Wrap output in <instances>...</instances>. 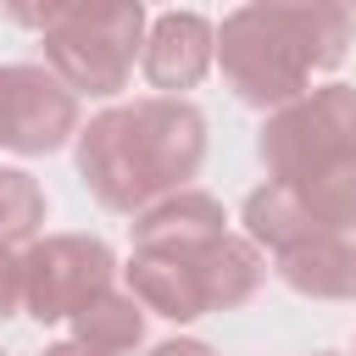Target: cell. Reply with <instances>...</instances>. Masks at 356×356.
Segmentation results:
<instances>
[{
  "mask_svg": "<svg viewBox=\"0 0 356 356\" xmlns=\"http://www.w3.org/2000/svg\"><path fill=\"white\" fill-rule=\"evenodd\" d=\"M200 161H206V117L189 100L145 95L78 128V178L106 211L122 217H145L150 206L184 195Z\"/></svg>",
  "mask_w": 356,
  "mask_h": 356,
  "instance_id": "6da1fadb",
  "label": "cell"
},
{
  "mask_svg": "<svg viewBox=\"0 0 356 356\" xmlns=\"http://www.w3.org/2000/svg\"><path fill=\"white\" fill-rule=\"evenodd\" d=\"M356 17L345 6H239L217 28V67L245 106L284 111L312 72H334L350 50Z\"/></svg>",
  "mask_w": 356,
  "mask_h": 356,
  "instance_id": "7a4b0ae2",
  "label": "cell"
},
{
  "mask_svg": "<svg viewBox=\"0 0 356 356\" xmlns=\"http://www.w3.org/2000/svg\"><path fill=\"white\" fill-rule=\"evenodd\" d=\"M128 295L167 317V323H195L206 312H234L256 300L267 284V261L250 239H211V245H167V250H128Z\"/></svg>",
  "mask_w": 356,
  "mask_h": 356,
  "instance_id": "3957f363",
  "label": "cell"
},
{
  "mask_svg": "<svg viewBox=\"0 0 356 356\" xmlns=\"http://www.w3.org/2000/svg\"><path fill=\"white\" fill-rule=\"evenodd\" d=\"M145 6L139 0H78L56 6V22L39 33L44 67L72 95H122L134 61L145 56Z\"/></svg>",
  "mask_w": 356,
  "mask_h": 356,
  "instance_id": "277c9868",
  "label": "cell"
},
{
  "mask_svg": "<svg viewBox=\"0 0 356 356\" xmlns=\"http://www.w3.org/2000/svg\"><path fill=\"white\" fill-rule=\"evenodd\" d=\"M356 150V89L350 83H323L273 111L256 134V156L267 167V184L306 189L317 184L339 156Z\"/></svg>",
  "mask_w": 356,
  "mask_h": 356,
  "instance_id": "5b68a950",
  "label": "cell"
},
{
  "mask_svg": "<svg viewBox=\"0 0 356 356\" xmlns=\"http://www.w3.org/2000/svg\"><path fill=\"white\" fill-rule=\"evenodd\" d=\"M117 278V256L95 234H50L22 250V312L33 323H72Z\"/></svg>",
  "mask_w": 356,
  "mask_h": 356,
  "instance_id": "8992f818",
  "label": "cell"
},
{
  "mask_svg": "<svg viewBox=\"0 0 356 356\" xmlns=\"http://www.w3.org/2000/svg\"><path fill=\"white\" fill-rule=\"evenodd\" d=\"M78 139V95L44 61H0V150L50 156Z\"/></svg>",
  "mask_w": 356,
  "mask_h": 356,
  "instance_id": "52a82bcc",
  "label": "cell"
},
{
  "mask_svg": "<svg viewBox=\"0 0 356 356\" xmlns=\"http://www.w3.org/2000/svg\"><path fill=\"white\" fill-rule=\"evenodd\" d=\"M211 56H217V28L200 11H161L150 22V33H145L139 67H145L150 89H161L167 100H178V89H195L206 78Z\"/></svg>",
  "mask_w": 356,
  "mask_h": 356,
  "instance_id": "ba28073f",
  "label": "cell"
},
{
  "mask_svg": "<svg viewBox=\"0 0 356 356\" xmlns=\"http://www.w3.org/2000/svg\"><path fill=\"white\" fill-rule=\"evenodd\" d=\"M278 278L295 289V295H312V300H356V245L334 228H317L295 245H284L278 256Z\"/></svg>",
  "mask_w": 356,
  "mask_h": 356,
  "instance_id": "9c48e42d",
  "label": "cell"
},
{
  "mask_svg": "<svg viewBox=\"0 0 356 356\" xmlns=\"http://www.w3.org/2000/svg\"><path fill=\"white\" fill-rule=\"evenodd\" d=\"M228 234L222 200H211L206 189H184L161 206H150L145 217H134V250H167V245H211Z\"/></svg>",
  "mask_w": 356,
  "mask_h": 356,
  "instance_id": "30bf717a",
  "label": "cell"
},
{
  "mask_svg": "<svg viewBox=\"0 0 356 356\" xmlns=\"http://www.w3.org/2000/svg\"><path fill=\"white\" fill-rule=\"evenodd\" d=\"M72 339L122 356V350H134V345L145 339V306H139L134 295H122V289H106L100 300H89V306L72 317Z\"/></svg>",
  "mask_w": 356,
  "mask_h": 356,
  "instance_id": "8fae6325",
  "label": "cell"
},
{
  "mask_svg": "<svg viewBox=\"0 0 356 356\" xmlns=\"http://www.w3.org/2000/svg\"><path fill=\"white\" fill-rule=\"evenodd\" d=\"M295 195L306 200V211H312L323 228H334V234L356 228V150L339 156L317 184H306V189H295Z\"/></svg>",
  "mask_w": 356,
  "mask_h": 356,
  "instance_id": "7c38bea8",
  "label": "cell"
},
{
  "mask_svg": "<svg viewBox=\"0 0 356 356\" xmlns=\"http://www.w3.org/2000/svg\"><path fill=\"white\" fill-rule=\"evenodd\" d=\"M44 228V189L22 167H0V245H22Z\"/></svg>",
  "mask_w": 356,
  "mask_h": 356,
  "instance_id": "4fadbf2b",
  "label": "cell"
},
{
  "mask_svg": "<svg viewBox=\"0 0 356 356\" xmlns=\"http://www.w3.org/2000/svg\"><path fill=\"white\" fill-rule=\"evenodd\" d=\"M22 312V256L11 245H0V317Z\"/></svg>",
  "mask_w": 356,
  "mask_h": 356,
  "instance_id": "5bb4252c",
  "label": "cell"
},
{
  "mask_svg": "<svg viewBox=\"0 0 356 356\" xmlns=\"http://www.w3.org/2000/svg\"><path fill=\"white\" fill-rule=\"evenodd\" d=\"M150 356H217L211 345H200V339H161Z\"/></svg>",
  "mask_w": 356,
  "mask_h": 356,
  "instance_id": "9a60e30c",
  "label": "cell"
},
{
  "mask_svg": "<svg viewBox=\"0 0 356 356\" xmlns=\"http://www.w3.org/2000/svg\"><path fill=\"white\" fill-rule=\"evenodd\" d=\"M39 356H111V350H95V345H83V339H61V345H50V350H39Z\"/></svg>",
  "mask_w": 356,
  "mask_h": 356,
  "instance_id": "2e32d148",
  "label": "cell"
},
{
  "mask_svg": "<svg viewBox=\"0 0 356 356\" xmlns=\"http://www.w3.org/2000/svg\"><path fill=\"white\" fill-rule=\"evenodd\" d=\"M317 356H334V350H317Z\"/></svg>",
  "mask_w": 356,
  "mask_h": 356,
  "instance_id": "e0dca14e",
  "label": "cell"
},
{
  "mask_svg": "<svg viewBox=\"0 0 356 356\" xmlns=\"http://www.w3.org/2000/svg\"><path fill=\"white\" fill-rule=\"evenodd\" d=\"M0 356H6V350H0Z\"/></svg>",
  "mask_w": 356,
  "mask_h": 356,
  "instance_id": "ac0fdd59",
  "label": "cell"
}]
</instances>
